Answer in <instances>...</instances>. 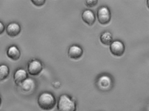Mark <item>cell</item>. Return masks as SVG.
Listing matches in <instances>:
<instances>
[{"label":"cell","instance_id":"7","mask_svg":"<svg viewBox=\"0 0 149 111\" xmlns=\"http://www.w3.org/2000/svg\"><path fill=\"white\" fill-rule=\"evenodd\" d=\"M83 54V50L82 48L77 45H72L68 51V55L70 58L73 59H79L82 57Z\"/></svg>","mask_w":149,"mask_h":111},{"label":"cell","instance_id":"13","mask_svg":"<svg viewBox=\"0 0 149 111\" xmlns=\"http://www.w3.org/2000/svg\"><path fill=\"white\" fill-rule=\"evenodd\" d=\"M22 89L25 91H31L34 88L35 82L33 79H27L21 84Z\"/></svg>","mask_w":149,"mask_h":111},{"label":"cell","instance_id":"14","mask_svg":"<svg viewBox=\"0 0 149 111\" xmlns=\"http://www.w3.org/2000/svg\"><path fill=\"white\" fill-rule=\"evenodd\" d=\"M9 74V69L8 66L5 65H0V80L6 79Z\"/></svg>","mask_w":149,"mask_h":111},{"label":"cell","instance_id":"6","mask_svg":"<svg viewBox=\"0 0 149 111\" xmlns=\"http://www.w3.org/2000/svg\"><path fill=\"white\" fill-rule=\"evenodd\" d=\"M43 69L42 64L37 60L32 61L29 63L28 67L29 73L30 75L36 76L40 73Z\"/></svg>","mask_w":149,"mask_h":111},{"label":"cell","instance_id":"4","mask_svg":"<svg viewBox=\"0 0 149 111\" xmlns=\"http://www.w3.org/2000/svg\"><path fill=\"white\" fill-rule=\"evenodd\" d=\"M110 51L114 56L121 57L124 53L125 46L120 41H114L110 45Z\"/></svg>","mask_w":149,"mask_h":111},{"label":"cell","instance_id":"1","mask_svg":"<svg viewBox=\"0 0 149 111\" xmlns=\"http://www.w3.org/2000/svg\"><path fill=\"white\" fill-rule=\"evenodd\" d=\"M56 99L51 93L44 92L40 94L38 99V104L40 107L45 111H50L54 107Z\"/></svg>","mask_w":149,"mask_h":111},{"label":"cell","instance_id":"11","mask_svg":"<svg viewBox=\"0 0 149 111\" xmlns=\"http://www.w3.org/2000/svg\"><path fill=\"white\" fill-rule=\"evenodd\" d=\"M8 58L14 61L19 59L21 56V53L19 48L15 46H12L8 48L7 52Z\"/></svg>","mask_w":149,"mask_h":111},{"label":"cell","instance_id":"17","mask_svg":"<svg viewBox=\"0 0 149 111\" xmlns=\"http://www.w3.org/2000/svg\"><path fill=\"white\" fill-rule=\"evenodd\" d=\"M5 26L3 25V23L0 22V34H2L5 31Z\"/></svg>","mask_w":149,"mask_h":111},{"label":"cell","instance_id":"12","mask_svg":"<svg viewBox=\"0 0 149 111\" xmlns=\"http://www.w3.org/2000/svg\"><path fill=\"white\" fill-rule=\"evenodd\" d=\"M100 41L105 46H110L113 41V38L111 33L109 32H105L100 35Z\"/></svg>","mask_w":149,"mask_h":111},{"label":"cell","instance_id":"18","mask_svg":"<svg viewBox=\"0 0 149 111\" xmlns=\"http://www.w3.org/2000/svg\"><path fill=\"white\" fill-rule=\"evenodd\" d=\"M1 105V99L0 98V106Z\"/></svg>","mask_w":149,"mask_h":111},{"label":"cell","instance_id":"10","mask_svg":"<svg viewBox=\"0 0 149 111\" xmlns=\"http://www.w3.org/2000/svg\"><path fill=\"white\" fill-rule=\"evenodd\" d=\"M28 74L27 72L23 69L17 70L15 73L14 79L17 85L21 84L25 80L27 79Z\"/></svg>","mask_w":149,"mask_h":111},{"label":"cell","instance_id":"9","mask_svg":"<svg viewBox=\"0 0 149 111\" xmlns=\"http://www.w3.org/2000/svg\"><path fill=\"white\" fill-rule=\"evenodd\" d=\"M21 30V28L19 24L16 23H12L7 27L6 32L9 36L15 37L19 34Z\"/></svg>","mask_w":149,"mask_h":111},{"label":"cell","instance_id":"15","mask_svg":"<svg viewBox=\"0 0 149 111\" xmlns=\"http://www.w3.org/2000/svg\"><path fill=\"white\" fill-rule=\"evenodd\" d=\"M85 5L88 7H94L97 4V1H86Z\"/></svg>","mask_w":149,"mask_h":111},{"label":"cell","instance_id":"2","mask_svg":"<svg viewBox=\"0 0 149 111\" xmlns=\"http://www.w3.org/2000/svg\"><path fill=\"white\" fill-rule=\"evenodd\" d=\"M57 109L58 111H76V105L69 96L63 94L59 98Z\"/></svg>","mask_w":149,"mask_h":111},{"label":"cell","instance_id":"3","mask_svg":"<svg viewBox=\"0 0 149 111\" xmlns=\"http://www.w3.org/2000/svg\"><path fill=\"white\" fill-rule=\"evenodd\" d=\"M97 18L102 25L109 24L111 19V14L109 8L104 6L99 8L97 12Z\"/></svg>","mask_w":149,"mask_h":111},{"label":"cell","instance_id":"8","mask_svg":"<svg viewBox=\"0 0 149 111\" xmlns=\"http://www.w3.org/2000/svg\"><path fill=\"white\" fill-rule=\"evenodd\" d=\"M81 18L84 22L89 26H93L96 20L95 14L91 10L89 9L84 10L83 12Z\"/></svg>","mask_w":149,"mask_h":111},{"label":"cell","instance_id":"5","mask_svg":"<svg viewBox=\"0 0 149 111\" xmlns=\"http://www.w3.org/2000/svg\"><path fill=\"white\" fill-rule=\"evenodd\" d=\"M112 84L111 78L106 74H104L99 77L97 81V87L102 91H109L111 89Z\"/></svg>","mask_w":149,"mask_h":111},{"label":"cell","instance_id":"16","mask_svg":"<svg viewBox=\"0 0 149 111\" xmlns=\"http://www.w3.org/2000/svg\"><path fill=\"white\" fill-rule=\"evenodd\" d=\"M31 2H33V4L36 6H41L45 4L46 1L45 0H33V1H31Z\"/></svg>","mask_w":149,"mask_h":111}]
</instances>
